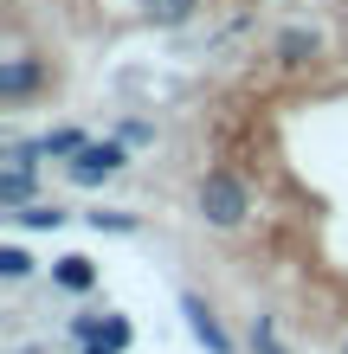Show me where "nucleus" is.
<instances>
[{"label":"nucleus","mask_w":348,"mask_h":354,"mask_svg":"<svg viewBox=\"0 0 348 354\" xmlns=\"http://www.w3.org/2000/svg\"><path fill=\"white\" fill-rule=\"evenodd\" d=\"M7 219L19 225V232H58L71 213H65V206H52V200H33V206H19V213H7Z\"/></svg>","instance_id":"1a4fd4ad"},{"label":"nucleus","mask_w":348,"mask_h":354,"mask_svg":"<svg viewBox=\"0 0 348 354\" xmlns=\"http://www.w3.org/2000/svg\"><path fill=\"white\" fill-rule=\"evenodd\" d=\"M52 283L65 290V297H91L97 290V264L84 252H65V258H52Z\"/></svg>","instance_id":"423d86ee"},{"label":"nucleus","mask_w":348,"mask_h":354,"mask_svg":"<svg viewBox=\"0 0 348 354\" xmlns=\"http://www.w3.org/2000/svg\"><path fill=\"white\" fill-rule=\"evenodd\" d=\"M33 194H39V174H26V168H0V213L33 206Z\"/></svg>","instance_id":"6e6552de"},{"label":"nucleus","mask_w":348,"mask_h":354,"mask_svg":"<svg viewBox=\"0 0 348 354\" xmlns=\"http://www.w3.org/2000/svg\"><path fill=\"white\" fill-rule=\"evenodd\" d=\"M142 19H149L155 32H181L200 19V0H142Z\"/></svg>","instance_id":"0eeeda50"},{"label":"nucleus","mask_w":348,"mask_h":354,"mask_svg":"<svg viewBox=\"0 0 348 354\" xmlns=\"http://www.w3.org/2000/svg\"><path fill=\"white\" fill-rule=\"evenodd\" d=\"M342 354H348V335H342Z\"/></svg>","instance_id":"a211bd4d"},{"label":"nucleus","mask_w":348,"mask_h":354,"mask_svg":"<svg viewBox=\"0 0 348 354\" xmlns=\"http://www.w3.org/2000/svg\"><path fill=\"white\" fill-rule=\"evenodd\" d=\"M7 168H26V174H39V161H46V149H39V142H7Z\"/></svg>","instance_id":"4468645a"},{"label":"nucleus","mask_w":348,"mask_h":354,"mask_svg":"<svg viewBox=\"0 0 348 354\" xmlns=\"http://www.w3.org/2000/svg\"><path fill=\"white\" fill-rule=\"evenodd\" d=\"M84 219L97 225V232H122V239L142 232V213H129V206H97V213H84Z\"/></svg>","instance_id":"9b49d317"},{"label":"nucleus","mask_w":348,"mask_h":354,"mask_svg":"<svg viewBox=\"0 0 348 354\" xmlns=\"http://www.w3.org/2000/svg\"><path fill=\"white\" fill-rule=\"evenodd\" d=\"M84 129H77V122H65V129H46V136H39V149H46V161H58V168H65V161L77 155V149H84Z\"/></svg>","instance_id":"9d476101"},{"label":"nucleus","mask_w":348,"mask_h":354,"mask_svg":"<svg viewBox=\"0 0 348 354\" xmlns=\"http://www.w3.org/2000/svg\"><path fill=\"white\" fill-rule=\"evenodd\" d=\"M39 84H46V65H39V58H0V103H26Z\"/></svg>","instance_id":"39448f33"},{"label":"nucleus","mask_w":348,"mask_h":354,"mask_svg":"<svg viewBox=\"0 0 348 354\" xmlns=\"http://www.w3.org/2000/svg\"><path fill=\"white\" fill-rule=\"evenodd\" d=\"M84 354H122V348H110V342H91V348H84Z\"/></svg>","instance_id":"f3484780"},{"label":"nucleus","mask_w":348,"mask_h":354,"mask_svg":"<svg viewBox=\"0 0 348 354\" xmlns=\"http://www.w3.org/2000/svg\"><path fill=\"white\" fill-rule=\"evenodd\" d=\"M33 270H39L33 252H19V245H7V252H0V277H7V283H26Z\"/></svg>","instance_id":"ddd939ff"},{"label":"nucleus","mask_w":348,"mask_h":354,"mask_svg":"<svg viewBox=\"0 0 348 354\" xmlns=\"http://www.w3.org/2000/svg\"><path fill=\"white\" fill-rule=\"evenodd\" d=\"M316 52H322V32H316V26H284V32L271 39V58H277L284 71H310Z\"/></svg>","instance_id":"20e7f679"},{"label":"nucleus","mask_w":348,"mask_h":354,"mask_svg":"<svg viewBox=\"0 0 348 354\" xmlns=\"http://www.w3.org/2000/svg\"><path fill=\"white\" fill-rule=\"evenodd\" d=\"M194 213L213 225V232H239L245 219H252V187H245V174L232 168H207L194 180Z\"/></svg>","instance_id":"f257e3e1"},{"label":"nucleus","mask_w":348,"mask_h":354,"mask_svg":"<svg viewBox=\"0 0 348 354\" xmlns=\"http://www.w3.org/2000/svg\"><path fill=\"white\" fill-rule=\"evenodd\" d=\"M181 316H187L194 342L207 348V354H239V348H232V335H226V322L213 316V303H207V297H194V290H181Z\"/></svg>","instance_id":"7ed1b4c3"},{"label":"nucleus","mask_w":348,"mask_h":354,"mask_svg":"<svg viewBox=\"0 0 348 354\" xmlns=\"http://www.w3.org/2000/svg\"><path fill=\"white\" fill-rule=\"evenodd\" d=\"M129 142H122V136H104V142H84V149H77L71 161H65V180L71 187H84V194H91V187H104V180H116L122 168H129Z\"/></svg>","instance_id":"f03ea898"},{"label":"nucleus","mask_w":348,"mask_h":354,"mask_svg":"<svg viewBox=\"0 0 348 354\" xmlns=\"http://www.w3.org/2000/svg\"><path fill=\"white\" fill-rule=\"evenodd\" d=\"M97 342H110V348H129V342H136L129 316H110V322H104V335H97Z\"/></svg>","instance_id":"2eb2a0df"},{"label":"nucleus","mask_w":348,"mask_h":354,"mask_svg":"<svg viewBox=\"0 0 348 354\" xmlns=\"http://www.w3.org/2000/svg\"><path fill=\"white\" fill-rule=\"evenodd\" d=\"M252 354H291L277 335V316H252Z\"/></svg>","instance_id":"f8f14e48"},{"label":"nucleus","mask_w":348,"mask_h":354,"mask_svg":"<svg viewBox=\"0 0 348 354\" xmlns=\"http://www.w3.org/2000/svg\"><path fill=\"white\" fill-rule=\"evenodd\" d=\"M122 142H129V149H149V142H155V122H122V129H116Z\"/></svg>","instance_id":"dca6fc26"}]
</instances>
